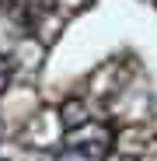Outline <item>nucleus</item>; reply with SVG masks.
Instances as JSON below:
<instances>
[{"mask_svg":"<svg viewBox=\"0 0 157 161\" xmlns=\"http://www.w3.org/2000/svg\"><path fill=\"white\" fill-rule=\"evenodd\" d=\"M140 161H157V133L147 140V147H143V154H140Z\"/></svg>","mask_w":157,"mask_h":161,"instance_id":"nucleus-7","label":"nucleus"},{"mask_svg":"<svg viewBox=\"0 0 157 161\" xmlns=\"http://www.w3.org/2000/svg\"><path fill=\"white\" fill-rule=\"evenodd\" d=\"M154 4H157V0H154Z\"/></svg>","mask_w":157,"mask_h":161,"instance_id":"nucleus-8","label":"nucleus"},{"mask_svg":"<svg viewBox=\"0 0 157 161\" xmlns=\"http://www.w3.org/2000/svg\"><path fill=\"white\" fill-rule=\"evenodd\" d=\"M133 74H140V70L129 67V63H122V60H105V63H98L81 84H77V91H81L84 98H91V102H105V98L119 95V88Z\"/></svg>","mask_w":157,"mask_h":161,"instance_id":"nucleus-2","label":"nucleus"},{"mask_svg":"<svg viewBox=\"0 0 157 161\" xmlns=\"http://www.w3.org/2000/svg\"><path fill=\"white\" fill-rule=\"evenodd\" d=\"M56 116H60V126H63V130H77V126H84V123H91V119L108 123V119H105V105L84 98L81 91L60 95V98H56Z\"/></svg>","mask_w":157,"mask_h":161,"instance_id":"nucleus-3","label":"nucleus"},{"mask_svg":"<svg viewBox=\"0 0 157 161\" xmlns=\"http://www.w3.org/2000/svg\"><path fill=\"white\" fill-rule=\"evenodd\" d=\"M24 28H28L32 39H39L42 46H56L63 39V32L70 28V14H63L60 7H52V11H42V14H32V18H24Z\"/></svg>","mask_w":157,"mask_h":161,"instance_id":"nucleus-5","label":"nucleus"},{"mask_svg":"<svg viewBox=\"0 0 157 161\" xmlns=\"http://www.w3.org/2000/svg\"><path fill=\"white\" fill-rule=\"evenodd\" d=\"M112 140H115V126L112 123H101V119H91V123L77 126V130H63L60 147H77V151L105 147V151H112Z\"/></svg>","mask_w":157,"mask_h":161,"instance_id":"nucleus-4","label":"nucleus"},{"mask_svg":"<svg viewBox=\"0 0 157 161\" xmlns=\"http://www.w3.org/2000/svg\"><path fill=\"white\" fill-rule=\"evenodd\" d=\"M87 4H91V0H56V7H60L63 14H70V18H73L77 11H84Z\"/></svg>","mask_w":157,"mask_h":161,"instance_id":"nucleus-6","label":"nucleus"},{"mask_svg":"<svg viewBox=\"0 0 157 161\" xmlns=\"http://www.w3.org/2000/svg\"><path fill=\"white\" fill-rule=\"evenodd\" d=\"M14 140L21 147H32V151H56L60 140H63V126H60V116H56V105H39L18 126Z\"/></svg>","mask_w":157,"mask_h":161,"instance_id":"nucleus-1","label":"nucleus"}]
</instances>
